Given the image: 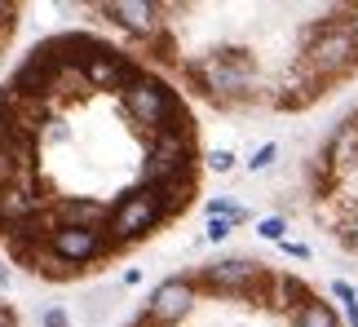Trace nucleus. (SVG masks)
<instances>
[{"mask_svg": "<svg viewBox=\"0 0 358 327\" xmlns=\"http://www.w3.org/2000/svg\"><path fill=\"white\" fill-rule=\"evenodd\" d=\"M155 190H159L164 217H177L190 199H195V177H177V182H164V186H155Z\"/></svg>", "mask_w": 358, "mask_h": 327, "instance_id": "15", "label": "nucleus"}, {"mask_svg": "<svg viewBox=\"0 0 358 327\" xmlns=\"http://www.w3.org/2000/svg\"><path fill=\"white\" fill-rule=\"evenodd\" d=\"M203 159H208L213 173H230V168H235V151H208Z\"/></svg>", "mask_w": 358, "mask_h": 327, "instance_id": "23", "label": "nucleus"}, {"mask_svg": "<svg viewBox=\"0 0 358 327\" xmlns=\"http://www.w3.org/2000/svg\"><path fill=\"white\" fill-rule=\"evenodd\" d=\"M0 327H18V319H13V310L0 301Z\"/></svg>", "mask_w": 358, "mask_h": 327, "instance_id": "26", "label": "nucleus"}, {"mask_svg": "<svg viewBox=\"0 0 358 327\" xmlns=\"http://www.w3.org/2000/svg\"><path fill=\"white\" fill-rule=\"evenodd\" d=\"M146 186H164L177 177H195V133H155L142 159Z\"/></svg>", "mask_w": 358, "mask_h": 327, "instance_id": "6", "label": "nucleus"}, {"mask_svg": "<svg viewBox=\"0 0 358 327\" xmlns=\"http://www.w3.org/2000/svg\"><path fill=\"white\" fill-rule=\"evenodd\" d=\"M296 327H341V319H336V310L327 305V301L314 296V301H306V305L296 310Z\"/></svg>", "mask_w": 358, "mask_h": 327, "instance_id": "16", "label": "nucleus"}, {"mask_svg": "<svg viewBox=\"0 0 358 327\" xmlns=\"http://www.w3.org/2000/svg\"><path fill=\"white\" fill-rule=\"evenodd\" d=\"M270 301L296 314V310L306 305V301H314V292H310L301 279H292V275H274V292H270Z\"/></svg>", "mask_w": 358, "mask_h": 327, "instance_id": "14", "label": "nucleus"}, {"mask_svg": "<svg viewBox=\"0 0 358 327\" xmlns=\"http://www.w3.org/2000/svg\"><path fill=\"white\" fill-rule=\"evenodd\" d=\"M208 217H230V221H248V208H243V203H235V199H213L208 203Z\"/></svg>", "mask_w": 358, "mask_h": 327, "instance_id": "19", "label": "nucleus"}, {"mask_svg": "<svg viewBox=\"0 0 358 327\" xmlns=\"http://www.w3.org/2000/svg\"><path fill=\"white\" fill-rule=\"evenodd\" d=\"M102 13H111V22H120L137 40H155L164 31V5H150V0H115V5H102Z\"/></svg>", "mask_w": 358, "mask_h": 327, "instance_id": "11", "label": "nucleus"}, {"mask_svg": "<svg viewBox=\"0 0 358 327\" xmlns=\"http://www.w3.org/2000/svg\"><path fill=\"white\" fill-rule=\"evenodd\" d=\"M239 221H230V217H208V243H222L230 239V230H235Z\"/></svg>", "mask_w": 358, "mask_h": 327, "instance_id": "22", "label": "nucleus"}, {"mask_svg": "<svg viewBox=\"0 0 358 327\" xmlns=\"http://www.w3.org/2000/svg\"><path fill=\"white\" fill-rule=\"evenodd\" d=\"M195 288L199 283L195 279H186V275H173V279H164L155 292H150V301L142 310V319H137L133 327H177L190 310H195Z\"/></svg>", "mask_w": 358, "mask_h": 327, "instance_id": "7", "label": "nucleus"}, {"mask_svg": "<svg viewBox=\"0 0 358 327\" xmlns=\"http://www.w3.org/2000/svg\"><path fill=\"white\" fill-rule=\"evenodd\" d=\"M53 89H62V62H58V53H53L49 45H40L31 58L13 71L9 93H18V98H27V102H45Z\"/></svg>", "mask_w": 358, "mask_h": 327, "instance_id": "9", "label": "nucleus"}, {"mask_svg": "<svg viewBox=\"0 0 358 327\" xmlns=\"http://www.w3.org/2000/svg\"><path fill=\"white\" fill-rule=\"evenodd\" d=\"M274 159H279V146H274V142H266V146H257V155L248 159V168H252V173H261V168H270Z\"/></svg>", "mask_w": 358, "mask_h": 327, "instance_id": "21", "label": "nucleus"}, {"mask_svg": "<svg viewBox=\"0 0 358 327\" xmlns=\"http://www.w3.org/2000/svg\"><path fill=\"white\" fill-rule=\"evenodd\" d=\"M301 66L327 85V80H341L358 66V45L350 36V22L345 18H323L306 31V53H301Z\"/></svg>", "mask_w": 358, "mask_h": 327, "instance_id": "3", "label": "nucleus"}, {"mask_svg": "<svg viewBox=\"0 0 358 327\" xmlns=\"http://www.w3.org/2000/svg\"><path fill=\"white\" fill-rule=\"evenodd\" d=\"M53 221L58 226H106V208L98 203H80V199H58L53 203Z\"/></svg>", "mask_w": 358, "mask_h": 327, "instance_id": "13", "label": "nucleus"}, {"mask_svg": "<svg viewBox=\"0 0 358 327\" xmlns=\"http://www.w3.org/2000/svg\"><path fill=\"white\" fill-rule=\"evenodd\" d=\"M137 75H142L137 62L129 58V53L111 49V45H93L89 58H85V85H93V89H120L124 93Z\"/></svg>", "mask_w": 358, "mask_h": 327, "instance_id": "10", "label": "nucleus"}, {"mask_svg": "<svg viewBox=\"0 0 358 327\" xmlns=\"http://www.w3.org/2000/svg\"><path fill=\"white\" fill-rule=\"evenodd\" d=\"M332 296H336L341 305H345V323H350V327H358V292L350 288L345 279H336V283H332Z\"/></svg>", "mask_w": 358, "mask_h": 327, "instance_id": "18", "label": "nucleus"}, {"mask_svg": "<svg viewBox=\"0 0 358 327\" xmlns=\"http://www.w3.org/2000/svg\"><path fill=\"white\" fill-rule=\"evenodd\" d=\"M186 75L199 85V93H208L217 102H239L257 85V62L243 49H217L203 53L199 62H186Z\"/></svg>", "mask_w": 358, "mask_h": 327, "instance_id": "2", "label": "nucleus"}, {"mask_svg": "<svg viewBox=\"0 0 358 327\" xmlns=\"http://www.w3.org/2000/svg\"><path fill=\"white\" fill-rule=\"evenodd\" d=\"M345 22H350V36H354V45H358V5L350 9V18H345Z\"/></svg>", "mask_w": 358, "mask_h": 327, "instance_id": "27", "label": "nucleus"}, {"mask_svg": "<svg viewBox=\"0 0 358 327\" xmlns=\"http://www.w3.org/2000/svg\"><path fill=\"white\" fill-rule=\"evenodd\" d=\"M319 159H323L332 173H345V168H354V164H358V111L345 115V119L332 129V138H327V146H323Z\"/></svg>", "mask_w": 358, "mask_h": 327, "instance_id": "12", "label": "nucleus"}, {"mask_svg": "<svg viewBox=\"0 0 358 327\" xmlns=\"http://www.w3.org/2000/svg\"><path fill=\"white\" fill-rule=\"evenodd\" d=\"M195 283H203L217 296H243V301H257V296L274 292V275L261 261H248V256H226V261L203 266Z\"/></svg>", "mask_w": 358, "mask_h": 327, "instance_id": "5", "label": "nucleus"}, {"mask_svg": "<svg viewBox=\"0 0 358 327\" xmlns=\"http://www.w3.org/2000/svg\"><path fill=\"white\" fill-rule=\"evenodd\" d=\"M40 323H45V327H71V314H66L62 305H49L45 314H40Z\"/></svg>", "mask_w": 358, "mask_h": 327, "instance_id": "24", "label": "nucleus"}, {"mask_svg": "<svg viewBox=\"0 0 358 327\" xmlns=\"http://www.w3.org/2000/svg\"><path fill=\"white\" fill-rule=\"evenodd\" d=\"M120 102H124V111H129V119L137 129H146L150 138L155 133H190V115H186V106L177 102V93L164 85L159 75H137L129 89L120 93Z\"/></svg>", "mask_w": 358, "mask_h": 327, "instance_id": "1", "label": "nucleus"}, {"mask_svg": "<svg viewBox=\"0 0 358 327\" xmlns=\"http://www.w3.org/2000/svg\"><path fill=\"white\" fill-rule=\"evenodd\" d=\"M279 248H283L287 256H301V261H306V256H310V248H306V243H292V239H283Z\"/></svg>", "mask_w": 358, "mask_h": 327, "instance_id": "25", "label": "nucleus"}, {"mask_svg": "<svg viewBox=\"0 0 358 327\" xmlns=\"http://www.w3.org/2000/svg\"><path fill=\"white\" fill-rule=\"evenodd\" d=\"M283 230H287L283 217H261V221H257V235L270 239V243H283Z\"/></svg>", "mask_w": 358, "mask_h": 327, "instance_id": "20", "label": "nucleus"}, {"mask_svg": "<svg viewBox=\"0 0 358 327\" xmlns=\"http://www.w3.org/2000/svg\"><path fill=\"white\" fill-rule=\"evenodd\" d=\"M106 252H115V248H111V239H106L102 226H58L49 235V256L58 266H71V270L98 261Z\"/></svg>", "mask_w": 358, "mask_h": 327, "instance_id": "8", "label": "nucleus"}, {"mask_svg": "<svg viewBox=\"0 0 358 327\" xmlns=\"http://www.w3.org/2000/svg\"><path fill=\"white\" fill-rule=\"evenodd\" d=\"M169 217H164V203H159V190L155 186H133L124 190L120 203L111 212H106V239H111V248H124V243L133 239H146L150 230H159Z\"/></svg>", "mask_w": 358, "mask_h": 327, "instance_id": "4", "label": "nucleus"}, {"mask_svg": "<svg viewBox=\"0 0 358 327\" xmlns=\"http://www.w3.org/2000/svg\"><path fill=\"white\" fill-rule=\"evenodd\" d=\"M336 239L345 243L350 252H358V199L350 203L345 212H341V221H336Z\"/></svg>", "mask_w": 358, "mask_h": 327, "instance_id": "17", "label": "nucleus"}]
</instances>
